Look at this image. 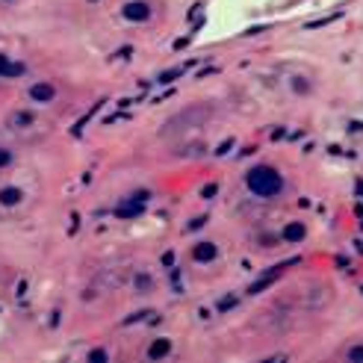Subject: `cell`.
<instances>
[{
	"label": "cell",
	"instance_id": "6da1fadb",
	"mask_svg": "<svg viewBox=\"0 0 363 363\" xmlns=\"http://www.w3.org/2000/svg\"><path fill=\"white\" fill-rule=\"evenodd\" d=\"M245 186H248L251 195L269 201V198H278V195L284 192L287 180H284L281 168H275V165H269V163H257V165H251V168L245 171Z\"/></svg>",
	"mask_w": 363,
	"mask_h": 363
},
{
	"label": "cell",
	"instance_id": "7a4b0ae2",
	"mask_svg": "<svg viewBox=\"0 0 363 363\" xmlns=\"http://www.w3.org/2000/svg\"><path fill=\"white\" fill-rule=\"evenodd\" d=\"M151 15H154V6L148 0H124L121 3V18L130 24H145V21H151Z\"/></svg>",
	"mask_w": 363,
	"mask_h": 363
},
{
	"label": "cell",
	"instance_id": "3957f363",
	"mask_svg": "<svg viewBox=\"0 0 363 363\" xmlns=\"http://www.w3.org/2000/svg\"><path fill=\"white\" fill-rule=\"evenodd\" d=\"M53 98H56V86H53V83L38 80V83L30 86V100H33V103H50Z\"/></svg>",
	"mask_w": 363,
	"mask_h": 363
},
{
	"label": "cell",
	"instance_id": "277c9868",
	"mask_svg": "<svg viewBox=\"0 0 363 363\" xmlns=\"http://www.w3.org/2000/svg\"><path fill=\"white\" fill-rule=\"evenodd\" d=\"M192 257H195L198 263H213V260L219 257V248H216V242H198V245L192 248Z\"/></svg>",
	"mask_w": 363,
	"mask_h": 363
},
{
	"label": "cell",
	"instance_id": "5b68a950",
	"mask_svg": "<svg viewBox=\"0 0 363 363\" xmlns=\"http://www.w3.org/2000/svg\"><path fill=\"white\" fill-rule=\"evenodd\" d=\"M24 71H27V68H24L21 62H12L9 56H3V53H0V77H3V80H12V77H24Z\"/></svg>",
	"mask_w": 363,
	"mask_h": 363
},
{
	"label": "cell",
	"instance_id": "8992f818",
	"mask_svg": "<svg viewBox=\"0 0 363 363\" xmlns=\"http://www.w3.org/2000/svg\"><path fill=\"white\" fill-rule=\"evenodd\" d=\"M21 198H24V192H21L18 186H6V189H0V204H3V207H15Z\"/></svg>",
	"mask_w": 363,
	"mask_h": 363
},
{
	"label": "cell",
	"instance_id": "52a82bcc",
	"mask_svg": "<svg viewBox=\"0 0 363 363\" xmlns=\"http://www.w3.org/2000/svg\"><path fill=\"white\" fill-rule=\"evenodd\" d=\"M168 349H171V343H168V340H157V343L148 349V355L157 361V358H165V355H168Z\"/></svg>",
	"mask_w": 363,
	"mask_h": 363
},
{
	"label": "cell",
	"instance_id": "ba28073f",
	"mask_svg": "<svg viewBox=\"0 0 363 363\" xmlns=\"http://www.w3.org/2000/svg\"><path fill=\"white\" fill-rule=\"evenodd\" d=\"M9 124H12V127H30V124H33V115H30V112H15V115L9 118Z\"/></svg>",
	"mask_w": 363,
	"mask_h": 363
},
{
	"label": "cell",
	"instance_id": "9c48e42d",
	"mask_svg": "<svg viewBox=\"0 0 363 363\" xmlns=\"http://www.w3.org/2000/svg\"><path fill=\"white\" fill-rule=\"evenodd\" d=\"M136 290H139L142 296H145V293H151V290H154V281H151V275H139V278H136Z\"/></svg>",
	"mask_w": 363,
	"mask_h": 363
},
{
	"label": "cell",
	"instance_id": "30bf717a",
	"mask_svg": "<svg viewBox=\"0 0 363 363\" xmlns=\"http://www.w3.org/2000/svg\"><path fill=\"white\" fill-rule=\"evenodd\" d=\"M12 160H15V157H12V151H9V148H0V168L12 165Z\"/></svg>",
	"mask_w": 363,
	"mask_h": 363
},
{
	"label": "cell",
	"instance_id": "8fae6325",
	"mask_svg": "<svg viewBox=\"0 0 363 363\" xmlns=\"http://www.w3.org/2000/svg\"><path fill=\"white\" fill-rule=\"evenodd\" d=\"M301 236H304V231H301L298 225H296V228H287V239H301Z\"/></svg>",
	"mask_w": 363,
	"mask_h": 363
},
{
	"label": "cell",
	"instance_id": "7c38bea8",
	"mask_svg": "<svg viewBox=\"0 0 363 363\" xmlns=\"http://www.w3.org/2000/svg\"><path fill=\"white\" fill-rule=\"evenodd\" d=\"M89 361H106V352H103V349H98V352H92V355H89Z\"/></svg>",
	"mask_w": 363,
	"mask_h": 363
}]
</instances>
